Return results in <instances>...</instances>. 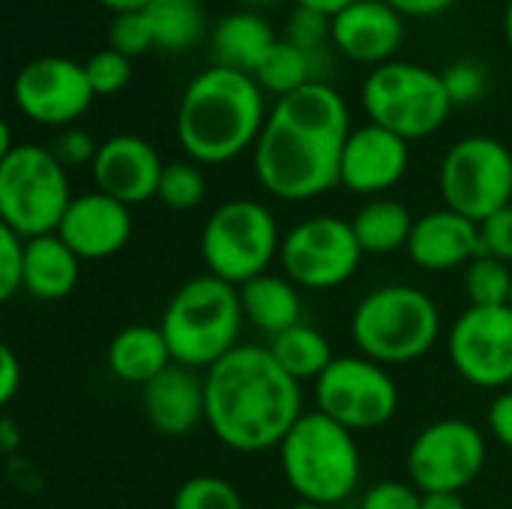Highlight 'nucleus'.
I'll list each match as a JSON object with an SVG mask.
<instances>
[{
	"label": "nucleus",
	"instance_id": "nucleus-1",
	"mask_svg": "<svg viewBox=\"0 0 512 509\" xmlns=\"http://www.w3.org/2000/svg\"><path fill=\"white\" fill-rule=\"evenodd\" d=\"M351 135L345 99L324 81L282 96L252 147L258 183L282 201H312L342 186V150Z\"/></svg>",
	"mask_w": 512,
	"mask_h": 509
},
{
	"label": "nucleus",
	"instance_id": "nucleus-2",
	"mask_svg": "<svg viewBox=\"0 0 512 509\" xmlns=\"http://www.w3.org/2000/svg\"><path fill=\"white\" fill-rule=\"evenodd\" d=\"M207 426L234 453L282 447L303 411V390L267 351L237 345L204 375Z\"/></svg>",
	"mask_w": 512,
	"mask_h": 509
},
{
	"label": "nucleus",
	"instance_id": "nucleus-3",
	"mask_svg": "<svg viewBox=\"0 0 512 509\" xmlns=\"http://www.w3.org/2000/svg\"><path fill=\"white\" fill-rule=\"evenodd\" d=\"M270 111L264 90L246 72L210 66L189 81L177 108V141L189 162L222 165L255 147Z\"/></svg>",
	"mask_w": 512,
	"mask_h": 509
},
{
	"label": "nucleus",
	"instance_id": "nucleus-4",
	"mask_svg": "<svg viewBox=\"0 0 512 509\" xmlns=\"http://www.w3.org/2000/svg\"><path fill=\"white\" fill-rule=\"evenodd\" d=\"M243 303L240 288L204 273L183 282L159 321V330L168 342L171 360L186 369H210L240 342L243 330Z\"/></svg>",
	"mask_w": 512,
	"mask_h": 509
},
{
	"label": "nucleus",
	"instance_id": "nucleus-5",
	"mask_svg": "<svg viewBox=\"0 0 512 509\" xmlns=\"http://www.w3.org/2000/svg\"><path fill=\"white\" fill-rule=\"evenodd\" d=\"M279 462L300 501L330 509L357 492L363 474L354 432L321 411H309L297 420L279 447Z\"/></svg>",
	"mask_w": 512,
	"mask_h": 509
},
{
	"label": "nucleus",
	"instance_id": "nucleus-6",
	"mask_svg": "<svg viewBox=\"0 0 512 509\" xmlns=\"http://www.w3.org/2000/svg\"><path fill=\"white\" fill-rule=\"evenodd\" d=\"M441 336L438 303L411 285L369 291L351 315V339L360 357L381 366H402L426 357Z\"/></svg>",
	"mask_w": 512,
	"mask_h": 509
},
{
	"label": "nucleus",
	"instance_id": "nucleus-7",
	"mask_svg": "<svg viewBox=\"0 0 512 509\" xmlns=\"http://www.w3.org/2000/svg\"><path fill=\"white\" fill-rule=\"evenodd\" d=\"M72 198L66 165L54 150L18 144L0 156V225L18 237L57 234Z\"/></svg>",
	"mask_w": 512,
	"mask_h": 509
},
{
	"label": "nucleus",
	"instance_id": "nucleus-8",
	"mask_svg": "<svg viewBox=\"0 0 512 509\" xmlns=\"http://www.w3.org/2000/svg\"><path fill=\"white\" fill-rule=\"evenodd\" d=\"M363 108L369 123L384 126L411 144L447 123L453 99L441 72H432L420 63L390 60L369 72L363 84Z\"/></svg>",
	"mask_w": 512,
	"mask_h": 509
},
{
	"label": "nucleus",
	"instance_id": "nucleus-9",
	"mask_svg": "<svg viewBox=\"0 0 512 509\" xmlns=\"http://www.w3.org/2000/svg\"><path fill=\"white\" fill-rule=\"evenodd\" d=\"M282 249L273 213L252 198L219 204L201 231V261L210 276L240 288L264 276Z\"/></svg>",
	"mask_w": 512,
	"mask_h": 509
},
{
	"label": "nucleus",
	"instance_id": "nucleus-10",
	"mask_svg": "<svg viewBox=\"0 0 512 509\" xmlns=\"http://www.w3.org/2000/svg\"><path fill=\"white\" fill-rule=\"evenodd\" d=\"M444 207L471 222H483L512 204L510 147L489 135H468L456 141L438 171Z\"/></svg>",
	"mask_w": 512,
	"mask_h": 509
},
{
	"label": "nucleus",
	"instance_id": "nucleus-11",
	"mask_svg": "<svg viewBox=\"0 0 512 509\" xmlns=\"http://www.w3.org/2000/svg\"><path fill=\"white\" fill-rule=\"evenodd\" d=\"M315 411L348 432L387 426L399 411V387L387 366L366 357H336L315 381Z\"/></svg>",
	"mask_w": 512,
	"mask_h": 509
},
{
	"label": "nucleus",
	"instance_id": "nucleus-12",
	"mask_svg": "<svg viewBox=\"0 0 512 509\" xmlns=\"http://www.w3.org/2000/svg\"><path fill=\"white\" fill-rule=\"evenodd\" d=\"M366 252L360 249L351 222L339 216H312L297 222L282 237V267L285 276L306 291H330L345 285Z\"/></svg>",
	"mask_w": 512,
	"mask_h": 509
},
{
	"label": "nucleus",
	"instance_id": "nucleus-13",
	"mask_svg": "<svg viewBox=\"0 0 512 509\" xmlns=\"http://www.w3.org/2000/svg\"><path fill=\"white\" fill-rule=\"evenodd\" d=\"M486 468V438L468 420H438L426 426L408 450V477L417 492L468 489Z\"/></svg>",
	"mask_w": 512,
	"mask_h": 509
},
{
	"label": "nucleus",
	"instance_id": "nucleus-14",
	"mask_svg": "<svg viewBox=\"0 0 512 509\" xmlns=\"http://www.w3.org/2000/svg\"><path fill=\"white\" fill-rule=\"evenodd\" d=\"M453 369L474 387H512V306L480 309L468 306L447 339Z\"/></svg>",
	"mask_w": 512,
	"mask_h": 509
},
{
	"label": "nucleus",
	"instance_id": "nucleus-15",
	"mask_svg": "<svg viewBox=\"0 0 512 509\" xmlns=\"http://www.w3.org/2000/svg\"><path fill=\"white\" fill-rule=\"evenodd\" d=\"M15 108L42 126H72L96 99L84 63L45 54L24 63L12 81Z\"/></svg>",
	"mask_w": 512,
	"mask_h": 509
},
{
	"label": "nucleus",
	"instance_id": "nucleus-16",
	"mask_svg": "<svg viewBox=\"0 0 512 509\" xmlns=\"http://www.w3.org/2000/svg\"><path fill=\"white\" fill-rule=\"evenodd\" d=\"M90 168H93V180L99 192L132 207V204H144L156 198L165 162L159 159L150 141H144L141 135L123 132L99 144V153Z\"/></svg>",
	"mask_w": 512,
	"mask_h": 509
},
{
	"label": "nucleus",
	"instance_id": "nucleus-17",
	"mask_svg": "<svg viewBox=\"0 0 512 509\" xmlns=\"http://www.w3.org/2000/svg\"><path fill=\"white\" fill-rule=\"evenodd\" d=\"M57 237L81 258V261H102L117 255L132 237V213L126 204L105 192H84L75 195Z\"/></svg>",
	"mask_w": 512,
	"mask_h": 509
},
{
	"label": "nucleus",
	"instance_id": "nucleus-18",
	"mask_svg": "<svg viewBox=\"0 0 512 509\" xmlns=\"http://www.w3.org/2000/svg\"><path fill=\"white\" fill-rule=\"evenodd\" d=\"M408 141L384 126L351 129L342 150V186L357 195H381L408 171Z\"/></svg>",
	"mask_w": 512,
	"mask_h": 509
},
{
	"label": "nucleus",
	"instance_id": "nucleus-19",
	"mask_svg": "<svg viewBox=\"0 0 512 509\" xmlns=\"http://www.w3.org/2000/svg\"><path fill=\"white\" fill-rule=\"evenodd\" d=\"M405 39V15L387 0H357L333 15L336 48L357 63H390Z\"/></svg>",
	"mask_w": 512,
	"mask_h": 509
},
{
	"label": "nucleus",
	"instance_id": "nucleus-20",
	"mask_svg": "<svg viewBox=\"0 0 512 509\" xmlns=\"http://www.w3.org/2000/svg\"><path fill=\"white\" fill-rule=\"evenodd\" d=\"M141 408L147 423L165 438H186L207 423L204 378L195 369L171 363L147 387H141Z\"/></svg>",
	"mask_w": 512,
	"mask_h": 509
},
{
	"label": "nucleus",
	"instance_id": "nucleus-21",
	"mask_svg": "<svg viewBox=\"0 0 512 509\" xmlns=\"http://www.w3.org/2000/svg\"><path fill=\"white\" fill-rule=\"evenodd\" d=\"M408 255L420 270L429 273L468 267L480 255V225L450 207L432 210L414 222Z\"/></svg>",
	"mask_w": 512,
	"mask_h": 509
},
{
	"label": "nucleus",
	"instance_id": "nucleus-22",
	"mask_svg": "<svg viewBox=\"0 0 512 509\" xmlns=\"http://www.w3.org/2000/svg\"><path fill=\"white\" fill-rule=\"evenodd\" d=\"M81 258L57 237H33L24 249V291L36 300H63L78 288Z\"/></svg>",
	"mask_w": 512,
	"mask_h": 509
},
{
	"label": "nucleus",
	"instance_id": "nucleus-23",
	"mask_svg": "<svg viewBox=\"0 0 512 509\" xmlns=\"http://www.w3.org/2000/svg\"><path fill=\"white\" fill-rule=\"evenodd\" d=\"M105 360L114 378L138 387H147L156 375H162L174 363L162 330L150 324H132L120 330L111 339Z\"/></svg>",
	"mask_w": 512,
	"mask_h": 509
},
{
	"label": "nucleus",
	"instance_id": "nucleus-24",
	"mask_svg": "<svg viewBox=\"0 0 512 509\" xmlns=\"http://www.w3.org/2000/svg\"><path fill=\"white\" fill-rule=\"evenodd\" d=\"M273 42H276V33L258 12H231L216 24L210 51H213L216 66L255 75V69L267 57Z\"/></svg>",
	"mask_w": 512,
	"mask_h": 509
},
{
	"label": "nucleus",
	"instance_id": "nucleus-25",
	"mask_svg": "<svg viewBox=\"0 0 512 509\" xmlns=\"http://www.w3.org/2000/svg\"><path fill=\"white\" fill-rule=\"evenodd\" d=\"M240 303H243L246 321L267 336H276L303 324L300 288L288 276H273V273L255 276L252 282L240 285Z\"/></svg>",
	"mask_w": 512,
	"mask_h": 509
},
{
	"label": "nucleus",
	"instance_id": "nucleus-26",
	"mask_svg": "<svg viewBox=\"0 0 512 509\" xmlns=\"http://www.w3.org/2000/svg\"><path fill=\"white\" fill-rule=\"evenodd\" d=\"M414 222L417 219L411 216V210L402 201H396V198H372L354 213L351 228H354V237H357L363 252L390 255V252L408 249Z\"/></svg>",
	"mask_w": 512,
	"mask_h": 509
},
{
	"label": "nucleus",
	"instance_id": "nucleus-27",
	"mask_svg": "<svg viewBox=\"0 0 512 509\" xmlns=\"http://www.w3.org/2000/svg\"><path fill=\"white\" fill-rule=\"evenodd\" d=\"M267 351L273 354V360L294 378V381H318L333 357V348L327 342V336L309 324H297L285 333H276L267 339Z\"/></svg>",
	"mask_w": 512,
	"mask_h": 509
},
{
	"label": "nucleus",
	"instance_id": "nucleus-28",
	"mask_svg": "<svg viewBox=\"0 0 512 509\" xmlns=\"http://www.w3.org/2000/svg\"><path fill=\"white\" fill-rule=\"evenodd\" d=\"M315 57L318 51H303L288 39H276L261 66L255 69V81L264 93H276L279 99L318 81L315 78Z\"/></svg>",
	"mask_w": 512,
	"mask_h": 509
},
{
	"label": "nucleus",
	"instance_id": "nucleus-29",
	"mask_svg": "<svg viewBox=\"0 0 512 509\" xmlns=\"http://www.w3.org/2000/svg\"><path fill=\"white\" fill-rule=\"evenodd\" d=\"M144 12L153 24L156 48L162 51H186L204 33V12L198 0H150Z\"/></svg>",
	"mask_w": 512,
	"mask_h": 509
},
{
	"label": "nucleus",
	"instance_id": "nucleus-30",
	"mask_svg": "<svg viewBox=\"0 0 512 509\" xmlns=\"http://www.w3.org/2000/svg\"><path fill=\"white\" fill-rule=\"evenodd\" d=\"M465 294H468V303L480 309L510 306L512 267L492 255H477L465 267Z\"/></svg>",
	"mask_w": 512,
	"mask_h": 509
},
{
	"label": "nucleus",
	"instance_id": "nucleus-31",
	"mask_svg": "<svg viewBox=\"0 0 512 509\" xmlns=\"http://www.w3.org/2000/svg\"><path fill=\"white\" fill-rule=\"evenodd\" d=\"M207 195V180L198 162H168L156 198L171 210H195Z\"/></svg>",
	"mask_w": 512,
	"mask_h": 509
},
{
	"label": "nucleus",
	"instance_id": "nucleus-32",
	"mask_svg": "<svg viewBox=\"0 0 512 509\" xmlns=\"http://www.w3.org/2000/svg\"><path fill=\"white\" fill-rule=\"evenodd\" d=\"M174 509H246L240 492L222 480V477H192L186 480L177 495H174Z\"/></svg>",
	"mask_w": 512,
	"mask_h": 509
},
{
	"label": "nucleus",
	"instance_id": "nucleus-33",
	"mask_svg": "<svg viewBox=\"0 0 512 509\" xmlns=\"http://www.w3.org/2000/svg\"><path fill=\"white\" fill-rule=\"evenodd\" d=\"M108 48L126 54L129 60L156 48V39H153V24L147 18V12H120L111 18L108 24Z\"/></svg>",
	"mask_w": 512,
	"mask_h": 509
},
{
	"label": "nucleus",
	"instance_id": "nucleus-34",
	"mask_svg": "<svg viewBox=\"0 0 512 509\" xmlns=\"http://www.w3.org/2000/svg\"><path fill=\"white\" fill-rule=\"evenodd\" d=\"M84 72H87V81H90L96 96H114L129 84L132 60L114 48H105V51H96L84 60Z\"/></svg>",
	"mask_w": 512,
	"mask_h": 509
},
{
	"label": "nucleus",
	"instance_id": "nucleus-35",
	"mask_svg": "<svg viewBox=\"0 0 512 509\" xmlns=\"http://www.w3.org/2000/svg\"><path fill=\"white\" fill-rule=\"evenodd\" d=\"M285 39L303 51H321V45L333 39V15L309 9V6H294L288 27H285Z\"/></svg>",
	"mask_w": 512,
	"mask_h": 509
},
{
	"label": "nucleus",
	"instance_id": "nucleus-36",
	"mask_svg": "<svg viewBox=\"0 0 512 509\" xmlns=\"http://www.w3.org/2000/svg\"><path fill=\"white\" fill-rule=\"evenodd\" d=\"M24 249L27 240L0 225V300H12L24 291Z\"/></svg>",
	"mask_w": 512,
	"mask_h": 509
},
{
	"label": "nucleus",
	"instance_id": "nucleus-37",
	"mask_svg": "<svg viewBox=\"0 0 512 509\" xmlns=\"http://www.w3.org/2000/svg\"><path fill=\"white\" fill-rule=\"evenodd\" d=\"M441 75H444L453 105H468V102L480 99L486 90V69L474 60H459L450 69H444Z\"/></svg>",
	"mask_w": 512,
	"mask_h": 509
},
{
	"label": "nucleus",
	"instance_id": "nucleus-38",
	"mask_svg": "<svg viewBox=\"0 0 512 509\" xmlns=\"http://www.w3.org/2000/svg\"><path fill=\"white\" fill-rule=\"evenodd\" d=\"M480 255L512 264V204L480 222Z\"/></svg>",
	"mask_w": 512,
	"mask_h": 509
},
{
	"label": "nucleus",
	"instance_id": "nucleus-39",
	"mask_svg": "<svg viewBox=\"0 0 512 509\" xmlns=\"http://www.w3.org/2000/svg\"><path fill=\"white\" fill-rule=\"evenodd\" d=\"M423 507V492H417L414 486L408 483H399V480H387V483H378L372 486L360 507L357 509H420Z\"/></svg>",
	"mask_w": 512,
	"mask_h": 509
},
{
	"label": "nucleus",
	"instance_id": "nucleus-40",
	"mask_svg": "<svg viewBox=\"0 0 512 509\" xmlns=\"http://www.w3.org/2000/svg\"><path fill=\"white\" fill-rule=\"evenodd\" d=\"M96 153H99V144L93 141V135L90 132H84V129H75V126H69V129H63L60 132V138L54 141V156L69 168H75V165H93V159H96Z\"/></svg>",
	"mask_w": 512,
	"mask_h": 509
},
{
	"label": "nucleus",
	"instance_id": "nucleus-41",
	"mask_svg": "<svg viewBox=\"0 0 512 509\" xmlns=\"http://www.w3.org/2000/svg\"><path fill=\"white\" fill-rule=\"evenodd\" d=\"M489 432L495 435L498 444H504L507 450H512V387L501 390L492 405H489Z\"/></svg>",
	"mask_w": 512,
	"mask_h": 509
},
{
	"label": "nucleus",
	"instance_id": "nucleus-42",
	"mask_svg": "<svg viewBox=\"0 0 512 509\" xmlns=\"http://www.w3.org/2000/svg\"><path fill=\"white\" fill-rule=\"evenodd\" d=\"M24 384V369L12 348H0V402L9 405Z\"/></svg>",
	"mask_w": 512,
	"mask_h": 509
},
{
	"label": "nucleus",
	"instance_id": "nucleus-43",
	"mask_svg": "<svg viewBox=\"0 0 512 509\" xmlns=\"http://www.w3.org/2000/svg\"><path fill=\"white\" fill-rule=\"evenodd\" d=\"M396 12L402 15H414V18H426V15H438L444 9H450L456 0H387Z\"/></svg>",
	"mask_w": 512,
	"mask_h": 509
},
{
	"label": "nucleus",
	"instance_id": "nucleus-44",
	"mask_svg": "<svg viewBox=\"0 0 512 509\" xmlns=\"http://www.w3.org/2000/svg\"><path fill=\"white\" fill-rule=\"evenodd\" d=\"M420 509H468L462 495L456 492H435V495H423V507Z\"/></svg>",
	"mask_w": 512,
	"mask_h": 509
},
{
	"label": "nucleus",
	"instance_id": "nucleus-45",
	"mask_svg": "<svg viewBox=\"0 0 512 509\" xmlns=\"http://www.w3.org/2000/svg\"><path fill=\"white\" fill-rule=\"evenodd\" d=\"M297 6H309V9H318V12H327V15H336L342 12L345 6L357 3V0H294Z\"/></svg>",
	"mask_w": 512,
	"mask_h": 509
},
{
	"label": "nucleus",
	"instance_id": "nucleus-46",
	"mask_svg": "<svg viewBox=\"0 0 512 509\" xmlns=\"http://www.w3.org/2000/svg\"><path fill=\"white\" fill-rule=\"evenodd\" d=\"M18 426L12 423V420H0V450L3 453H15V447H18Z\"/></svg>",
	"mask_w": 512,
	"mask_h": 509
},
{
	"label": "nucleus",
	"instance_id": "nucleus-47",
	"mask_svg": "<svg viewBox=\"0 0 512 509\" xmlns=\"http://www.w3.org/2000/svg\"><path fill=\"white\" fill-rule=\"evenodd\" d=\"M105 9H111L114 15H120V12H141V9H147V3L150 0H99Z\"/></svg>",
	"mask_w": 512,
	"mask_h": 509
},
{
	"label": "nucleus",
	"instance_id": "nucleus-48",
	"mask_svg": "<svg viewBox=\"0 0 512 509\" xmlns=\"http://www.w3.org/2000/svg\"><path fill=\"white\" fill-rule=\"evenodd\" d=\"M504 36H507V42H510L512 48V0L507 3V12H504Z\"/></svg>",
	"mask_w": 512,
	"mask_h": 509
},
{
	"label": "nucleus",
	"instance_id": "nucleus-49",
	"mask_svg": "<svg viewBox=\"0 0 512 509\" xmlns=\"http://www.w3.org/2000/svg\"><path fill=\"white\" fill-rule=\"evenodd\" d=\"M288 509H330V507H318V504H309V501H300V504H294V507Z\"/></svg>",
	"mask_w": 512,
	"mask_h": 509
},
{
	"label": "nucleus",
	"instance_id": "nucleus-50",
	"mask_svg": "<svg viewBox=\"0 0 512 509\" xmlns=\"http://www.w3.org/2000/svg\"><path fill=\"white\" fill-rule=\"evenodd\" d=\"M243 3H249V6H270V3H276V0H243Z\"/></svg>",
	"mask_w": 512,
	"mask_h": 509
},
{
	"label": "nucleus",
	"instance_id": "nucleus-51",
	"mask_svg": "<svg viewBox=\"0 0 512 509\" xmlns=\"http://www.w3.org/2000/svg\"><path fill=\"white\" fill-rule=\"evenodd\" d=\"M510 306H512V294H510Z\"/></svg>",
	"mask_w": 512,
	"mask_h": 509
}]
</instances>
